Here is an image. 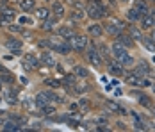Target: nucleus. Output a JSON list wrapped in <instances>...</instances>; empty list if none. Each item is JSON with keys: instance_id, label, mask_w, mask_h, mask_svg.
Here are the masks:
<instances>
[{"instance_id": "obj_1", "label": "nucleus", "mask_w": 155, "mask_h": 132, "mask_svg": "<svg viewBox=\"0 0 155 132\" xmlns=\"http://www.w3.org/2000/svg\"><path fill=\"white\" fill-rule=\"evenodd\" d=\"M64 41L70 45L71 50H75V52H84L89 46V39L86 36H77V34H73L71 38H66Z\"/></svg>"}, {"instance_id": "obj_2", "label": "nucleus", "mask_w": 155, "mask_h": 132, "mask_svg": "<svg viewBox=\"0 0 155 132\" xmlns=\"http://www.w3.org/2000/svg\"><path fill=\"white\" fill-rule=\"evenodd\" d=\"M107 13H109V11L102 5V4H94V2H91V4L87 5V16H89V18H93V20L104 18Z\"/></svg>"}, {"instance_id": "obj_3", "label": "nucleus", "mask_w": 155, "mask_h": 132, "mask_svg": "<svg viewBox=\"0 0 155 132\" xmlns=\"http://www.w3.org/2000/svg\"><path fill=\"white\" fill-rule=\"evenodd\" d=\"M125 80H127L130 86H139V88H146V86H150V84H152L148 79H141L139 75L136 73V72H132V73H127Z\"/></svg>"}, {"instance_id": "obj_4", "label": "nucleus", "mask_w": 155, "mask_h": 132, "mask_svg": "<svg viewBox=\"0 0 155 132\" xmlns=\"http://www.w3.org/2000/svg\"><path fill=\"white\" fill-rule=\"evenodd\" d=\"M86 57H87V61L93 64L94 68H102V64H104V57L100 56V52L98 50H94V48H86Z\"/></svg>"}, {"instance_id": "obj_5", "label": "nucleus", "mask_w": 155, "mask_h": 132, "mask_svg": "<svg viewBox=\"0 0 155 132\" xmlns=\"http://www.w3.org/2000/svg\"><path fill=\"white\" fill-rule=\"evenodd\" d=\"M123 27H125V25L121 23V22H118V20L105 23V30H107V34H110V36H118V34L121 32V29H123Z\"/></svg>"}, {"instance_id": "obj_6", "label": "nucleus", "mask_w": 155, "mask_h": 132, "mask_svg": "<svg viewBox=\"0 0 155 132\" xmlns=\"http://www.w3.org/2000/svg\"><path fill=\"white\" fill-rule=\"evenodd\" d=\"M5 46H7L15 56H21V41H20V39H16V38H9V39L5 41Z\"/></svg>"}, {"instance_id": "obj_7", "label": "nucleus", "mask_w": 155, "mask_h": 132, "mask_svg": "<svg viewBox=\"0 0 155 132\" xmlns=\"http://www.w3.org/2000/svg\"><path fill=\"white\" fill-rule=\"evenodd\" d=\"M39 59L34 57L32 54H29V56H25V59H23V68L25 70H36V68H39Z\"/></svg>"}, {"instance_id": "obj_8", "label": "nucleus", "mask_w": 155, "mask_h": 132, "mask_svg": "<svg viewBox=\"0 0 155 132\" xmlns=\"http://www.w3.org/2000/svg\"><path fill=\"white\" fill-rule=\"evenodd\" d=\"M39 61H41L45 66H48V68H54V66H57V61L54 59V54H52V52H43V54L39 56Z\"/></svg>"}, {"instance_id": "obj_9", "label": "nucleus", "mask_w": 155, "mask_h": 132, "mask_svg": "<svg viewBox=\"0 0 155 132\" xmlns=\"http://www.w3.org/2000/svg\"><path fill=\"white\" fill-rule=\"evenodd\" d=\"M107 72L109 73H112V75H121L123 73V66H121L118 61H114V63L109 61L107 63Z\"/></svg>"}, {"instance_id": "obj_10", "label": "nucleus", "mask_w": 155, "mask_h": 132, "mask_svg": "<svg viewBox=\"0 0 155 132\" xmlns=\"http://www.w3.org/2000/svg\"><path fill=\"white\" fill-rule=\"evenodd\" d=\"M20 9L23 13H32L36 11V0H21L20 2Z\"/></svg>"}, {"instance_id": "obj_11", "label": "nucleus", "mask_w": 155, "mask_h": 132, "mask_svg": "<svg viewBox=\"0 0 155 132\" xmlns=\"http://www.w3.org/2000/svg\"><path fill=\"white\" fill-rule=\"evenodd\" d=\"M153 22H155L153 16H150V15L141 16V29L143 30H150L152 27H153Z\"/></svg>"}, {"instance_id": "obj_12", "label": "nucleus", "mask_w": 155, "mask_h": 132, "mask_svg": "<svg viewBox=\"0 0 155 132\" xmlns=\"http://www.w3.org/2000/svg\"><path fill=\"white\" fill-rule=\"evenodd\" d=\"M52 13H54V16H57V18H62V16L66 15L62 2H57V0H55V2L52 4Z\"/></svg>"}, {"instance_id": "obj_13", "label": "nucleus", "mask_w": 155, "mask_h": 132, "mask_svg": "<svg viewBox=\"0 0 155 132\" xmlns=\"http://www.w3.org/2000/svg\"><path fill=\"white\" fill-rule=\"evenodd\" d=\"M57 22H59V18L57 16H54V18H47L45 22H43V25H41V29L43 30H54L55 29V25H57Z\"/></svg>"}, {"instance_id": "obj_14", "label": "nucleus", "mask_w": 155, "mask_h": 132, "mask_svg": "<svg viewBox=\"0 0 155 132\" xmlns=\"http://www.w3.org/2000/svg\"><path fill=\"white\" fill-rule=\"evenodd\" d=\"M34 100H36V105H38L39 109H41V107H45V105L50 102V98H48V93H43V91H41V93H38Z\"/></svg>"}, {"instance_id": "obj_15", "label": "nucleus", "mask_w": 155, "mask_h": 132, "mask_svg": "<svg viewBox=\"0 0 155 132\" xmlns=\"http://www.w3.org/2000/svg\"><path fill=\"white\" fill-rule=\"evenodd\" d=\"M71 25H73V23H71ZM71 25H62L61 29H57V34H59L61 38H64V39H66V38H71V36L75 34V30L71 29Z\"/></svg>"}, {"instance_id": "obj_16", "label": "nucleus", "mask_w": 155, "mask_h": 132, "mask_svg": "<svg viewBox=\"0 0 155 132\" xmlns=\"http://www.w3.org/2000/svg\"><path fill=\"white\" fill-rule=\"evenodd\" d=\"M116 61H118L121 66H130V64H134V57H132V56H128V54H127V50H125L120 57H116Z\"/></svg>"}, {"instance_id": "obj_17", "label": "nucleus", "mask_w": 155, "mask_h": 132, "mask_svg": "<svg viewBox=\"0 0 155 132\" xmlns=\"http://www.w3.org/2000/svg\"><path fill=\"white\" fill-rule=\"evenodd\" d=\"M116 38H118V41L123 45L125 48H127V46H132V45H134V39L130 38V34H121V32H120V34H118Z\"/></svg>"}, {"instance_id": "obj_18", "label": "nucleus", "mask_w": 155, "mask_h": 132, "mask_svg": "<svg viewBox=\"0 0 155 132\" xmlns=\"http://www.w3.org/2000/svg\"><path fill=\"white\" fill-rule=\"evenodd\" d=\"M87 32H89L91 36H94V38H100V36L104 34V27H102L100 23H93V25H89Z\"/></svg>"}, {"instance_id": "obj_19", "label": "nucleus", "mask_w": 155, "mask_h": 132, "mask_svg": "<svg viewBox=\"0 0 155 132\" xmlns=\"http://www.w3.org/2000/svg\"><path fill=\"white\" fill-rule=\"evenodd\" d=\"M128 34H130V38H132L134 41H143V39H144L143 32H141V30L137 29V27H134V25H132V27L128 29Z\"/></svg>"}, {"instance_id": "obj_20", "label": "nucleus", "mask_w": 155, "mask_h": 132, "mask_svg": "<svg viewBox=\"0 0 155 132\" xmlns=\"http://www.w3.org/2000/svg\"><path fill=\"white\" fill-rule=\"evenodd\" d=\"M50 9L47 7H36V16H38V20H41V22H45L47 18H50Z\"/></svg>"}, {"instance_id": "obj_21", "label": "nucleus", "mask_w": 155, "mask_h": 132, "mask_svg": "<svg viewBox=\"0 0 155 132\" xmlns=\"http://www.w3.org/2000/svg\"><path fill=\"white\" fill-rule=\"evenodd\" d=\"M75 75L80 77V79H87V77H89V70H87L86 66H82V64H77V66H75Z\"/></svg>"}, {"instance_id": "obj_22", "label": "nucleus", "mask_w": 155, "mask_h": 132, "mask_svg": "<svg viewBox=\"0 0 155 132\" xmlns=\"http://www.w3.org/2000/svg\"><path fill=\"white\" fill-rule=\"evenodd\" d=\"M0 15L5 16V18L9 20V23L15 20V16H16V15H15V9H11V7H2V9H0Z\"/></svg>"}, {"instance_id": "obj_23", "label": "nucleus", "mask_w": 155, "mask_h": 132, "mask_svg": "<svg viewBox=\"0 0 155 132\" xmlns=\"http://www.w3.org/2000/svg\"><path fill=\"white\" fill-rule=\"evenodd\" d=\"M136 11L143 16V15H148V11H150V9H148V5H146L143 0H137V2H136Z\"/></svg>"}, {"instance_id": "obj_24", "label": "nucleus", "mask_w": 155, "mask_h": 132, "mask_svg": "<svg viewBox=\"0 0 155 132\" xmlns=\"http://www.w3.org/2000/svg\"><path fill=\"white\" fill-rule=\"evenodd\" d=\"M0 82H5V84H13V82H15V77L9 73V72H2V73H0Z\"/></svg>"}, {"instance_id": "obj_25", "label": "nucleus", "mask_w": 155, "mask_h": 132, "mask_svg": "<svg viewBox=\"0 0 155 132\" xmlns=\"http://www.w3.org/2000/svg\"><path fill=\"white\" fill-rule=\"evenodd\" d=\"M5 95H7V98H5V100H7V103H9V105H13V103L18 102L16 91H11V89H9V91H5Z\"/></svg>"}, {"instance_id": "obj_26", "label": "nucleus", "mask_w": 155, "mask_h": 132, "mask_svg": "<svg viewBox=\"0 0 155 132\" xmlns=\"http://www.w3.org/2000/svg\"><path fill=\"white\" fill-rule=\"evenodd\" d=\"M134 72H136L137 75H141V73H148V72H150V68H148V63H139V64H137V68H136Z\"/></svg>"}, {"instance_id": "obj_27", "label": "nucleus", "mask_w": 155, "mask_h": 132, "mask_svg": "<svg viewBox=\"0 0 155 132\" xmlns=\"http://www.w3.org/2000/svg\"><path fill=\"white\" fill-rule=\"evenodd\" d=\"M71 7L78 9V11H86V2H82V0H71Z\"/></svg>"}, {"instance_id": "obj_28", "label": "nucleus", "mask_w": 155, "mask_h": 132, "mask_svg": "<svg viewBox=\"0 0 155 132\" xmlns=\"http://www.w3.org/2000/svg\"><path fill=\"white\" fill-rule=\"evenodd\" d=\"M4 129L5 130H20V125H18V121H5Z\"/></svg>"}, {"instance_id": "obj_29", "label": "nucleus", "mask_w": 155, "mask_h": 132, "mask_svg": "<svg viewBox=\"0 0 155 132\" xmlns=\"http://www.w3.org/2000/svg\"><path fill=\"white\" fill-rule=\"evenodd\" d=\"M127 18H128V20H139L141 15L136 11V7H134V9H128V11H127Z\"/></svg>"}, {"instance_id": "obj_30", "label": "nucleus", "mask_w": 155, "mask_h": 132, "mask_svg": "<svg viewBox=\"0 0 155 132\" xmlns=\"http://www.w3.org/2000/svg\"><path fill=\"white\" fill-rule=\"evenodd\" d=\"M84 13H86V11H78V9H73V11H71V20H82V18H84Z\"/></svg>"}, {"instance_id": "obj_31", "label": "nucleus", "mask_w": 155, "mask_h": 132, "mask_svg": "<svg viewBox=\"0 0 155 132\" xmlns=\"http://www.w3.org/2000/svg\"><path fill=\"white\" fill-rule=\"evenodd\" d=\"M41 111H43V114H45V116H50V114H54V113H55V109H54V107H52V105H45V107H41Z\"/></svg>"}, {"instance_id": "obj_32", "label": "nucleus", "mask_w": 155, "mask_h": 132, "mask_svg": "<svg viewBox=\"0 0 155 132\" xmlns=\"http://www.w3.org/2000/svg\"><path fill=\"white\" fill-rule=\"evenodd\" d=\"M47 86H50V88H61V80H55V79H47Z\"/></svg>"}, {"instance_id": "obj_33", "label": "nucleus", "mask_w": 155, "mask_h": 132, "mask_svg": "<svg viewBox=\"0 0 155 132\" xmlns=\"http://www.w3.org/2000/svg\"><path fill=\"white\" fill-rule=\"evenodd\" d=\"M98 52H100V56H102V57H109V48L105 46V45H100Z\"/></svg>"}, {"instance_id": "obj_34", "label": "nucleus", "mask_w": 155, "mask_h": 132, "mask_svg": "<svg viewBox=\"0 0 155 132\" xmlns=\"http://www.w3.org/2000/svg\"><path fill=\"white\" fill-rule=\"evenodd\" d=\"M64 84H71L73 86L75 84V75H66L64 77Z\"/></svg>"}, {"instance_id": "obj_35", "label": "nucleus", "mask_w": 155, "mask_h": 132, "mask_svg": "<svg viewBox=\"0 0 155 132\" xmlns=\"http://www.w3.org/2000/svg\"><path fill=\"white\" fill-rule=\"evenodd\" d=\"M139 102L143 103V105H146V107H150V105H152V103H150V100H148V98H146L144 95H143V96L139 98Z\"/></svg>"}, {"instance_id": "obj_36", "label": "nucleus", "mask_w": 155, "mask_h": 132, "mask_svg": "<svg viewBox=\"0 0 155 132\" xmlns=\"http://www.w3.org/2000/svg\"><path fill=\"white\" fill-rule=\"evenodd\" d=\"M9 30L11 32H21V27L20 25H9Z\"/></svg>"}, {"instance_id": "obj_37", "label": "nucleus", "mask_w": 155, "mask_h": 132, "mask_svg": "<svg viewBox=\"0 0 155 132\" xmlns=\"http://www.w3.org/2000/svg\"><path fill=\"white\" fill-rule=\"evenodd\" d=\"M20 23H21V25H25V23H31V18H27V16H21V18H20Z\"/></svg>"}, {"instance_id": "obj_38", "label": "nucleus", "mask_w": 155, "mask_h": 132, "mask_svg": "<svg viewBox=\"0 0 155 132\" xmlns=\"http://www.w3.org/2000/svg\"><path fill=\"white\" fill-rule=\"evenodd\" d=\"M77 109H78L77 103H70V111H71V113H77Z\"/></svg>"}, {"instance_id": "obj_39", "label": "nucleus", "mask_w": 155, "mask_h": 132, "mask_svg": "<svg viewBox=\"0 0 155 132\" xmlns=\"http://www.w3.org/2000/svg\"><path fill=\"white\" fill-rule=\"evenodd\" d=\"M68 125H70V127H77V125H78V120H70V121H68Z\"/></svg>"}, {"instance_id": "obj_40", "label": "nucleus", "mask_w": 155, "mask_h": 132, "mask_svg": "<svg viewBox=\"0 0 155 132\" xmlns=\"http://www.w3.org/2000/svg\"><path fill=\"white\" fill-rule=\"evenodd\" d=\"M148 39H150V41L155 45V30H152V34H150V38H148Z\"/></svg>"}, {"instance_id": "obj_41", "label": "nucleus", "mask_w": 155, "mask_h": 132, "mask_svg": "<svg viewBox=\"0 0 155 132\" xmlns=\"http://www.w3.org/2000/svg\"><path fill=\"white\" fill-rule=\"evenodd\" d=\"M121 2H130V0H121Z\"/></svg>"}, {"instance_id": "obj_42", "label": "nucleus", "mask_w": 155, "mask_h": 132, "mask_svg": "<svg viewBox=\"0 0 155 132\" xmlns=\"http://www.w3.org/2000/svg\"><path fill=\"white\" fill-rule=\"evenodd\" d=\"M153 93H155V84H153Z\"/></svg>"}, {"instance_id": "obj_43", "label": "nucleus", "mask_w": 155, "mask_h": 132, "mask_svg": "<svg viewBox=\"0 0 155 132\" xmlns=\"http://www.w3.org/2000/svg\"><path fill=\"white\" fill-rule=\"evenodd\" d=\"M153 25H155V22H153Z\"/></svg>"}]
</instances>
